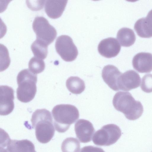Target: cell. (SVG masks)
<instances>
[{
  "instance_id": "cell-1",
  "label": "cell",
  "mask_w": 152,
  "mask_h": 152,
  "mask_svg": "<svg viewBox=\"0 0 152 152\" xmlns=\"http://www.w3.org/2000/svg\"><path fill=\"white\" fill-rule=\"evenodd\" d=\"M31 121L38 141L42 143L49 142L55 132L50 112L45 109L37 110L33 113Z\"/></svg>"
},
{
  "instance_id": "cell-2",
  "label": "cell",
  "mask_w": 152,
  "mask_h": 152,
  "mask_svg": "<svg viewBox=\"0 0 152 152\" xmlns=\"http://www.w3.org/2000/svg\"><path fill=\"white\" fill-rule=\"evenodd\" d=\"M113 105L117 110L123 113L130 120H135L142 115L143 108L141 103L136 101L129 92L119 91L115 95Z\"/></svg>"
},
{
  "instance_id": "cell-3",
  "label": "cell",
  "mask_w": 152,
  "mask_h": 152,
  "mask_svg": "<svg viewBox=\"0 0 152 152\" xmlns=\"http://www.w3.org/2000/svg\"><path fill=\"white\" fill-rule=\"evenodd\" d=\"M52 113L55 128L59 133L66 132L79 117L77 107L69 104L56 105L53 108Z\"/></svg>"
},
{
  "instance_id": "cell-4",
  "label": "cell",
  "mask_w": 152,
  "mask_h": 152,
  "mask_svg": "<svg viewBox=\"0 0 152 152\" xmlns=\"http://www.w3.org/2000/svg\"><path fill=\"white\" fill-rule=\"evenodd\" d=\"M37 76L28 69L21 71L17 77L18 87L17 98L20 101L28 102L34 98L37 92Z\"/></svg>"
},
{
  "instance_id": "cell-5",
  "label": "cell",
  "mask_w": 152,
  "mask_h": 152,
  "mask_svg": "<svg viewBox=\"0 0 152 152\" xmlns=\"http://www.w3.org/2000/svg\"><path fill=\"white\" fill-rule=\"evenodd\" d=\"M121 135V130L118 126L113 124H108L96 132L92 141L97 145L109 146L115 143Z\"/></svg>"
},
{
  "instance_id": "cell-6",
  "label": "cell",
  "mask_w": 152,
  "mask_h": 152,
  "mask_svg": "<svg viewBox=\"0 0 152 152\" xmlns=\"http://www.w3.org/2000/svg\"><path fill=\"white\" fill-rule=\"evenodd\" d=\"M32 28L37 39L43 41L48 45L53 42L56 37L57 33L55 28L43 17L35 18Z\"/></svg>"
},
{
  "instance_id": "cell-7",
  "label": "cell",
  "mask_w": 152,
  "mask_h": 152,
  "mask_svg": "<svg viewBox=\"0 0 152 152\" xmlns=\"http://www.w3.org/2000/svg\"><path fill=\"white\" fill-rule=\"evenodd\" d=\"M2 131V142L0 143V152H36L34 144L27 140H11L5 132Z\"/></svg>"
},
{
  "instance_id": "cell-8",
  "label": "cell",
  "mask_w": 152,
  "mask_h": 152,
  "mask_svg": "<svg viewBox=\"0 0 152 152\" xmlns=\"http://www.w3.org/2000/svg\"><path fill=\"white\" fill-rule=\"evenodd\" d=\"M55 45L57 52L64 61H72L76 58L78 50L70 37L66 35L58 37Z\"/></svg>"
},
{
  "instance_id": "cell-9",
  "label": "cell",
  "mask_w": 152,
  "mask_h": 152,
  "mask_svg": "<svg viewBox=\"0 0 152 152\" xmlns=\"http://www.w3.org/2000/svg\"><path fill=\"white\" fill-rule=\"evenodd\" d=\"M0 115H6L11 113L14 107V91L7 86L0 87Z\"/></svg>"
},
{
  "instance_id": "cell-10",
  "label": "cell",
  "mask_w": 152,
  "mask_h": 152,
  "mask_svg": "<svg viewBox=\"0 0 152 152\" xmlns=\"http://www.w3.org/2000/svg\"><path fill=\"white\" fill-rule=\"evenodd\" d=\"M141 78L139 74L134 70L127 71L122 73L118 83L119 90L129 91L140 85Z\"/></svg>"
},
{
  "instance_id": "cell-11",
  "label": "cell",
  "mask_w": 152,
  "mask_h": 152,
  "mask_svg": "<svg viewBox=\"0 0 152 152\" xmlns=\"http://www.w3.org/2000/svg\"><path fill=\"white\" fill-rule=\"evenodd\" d=\"M75 130L77 137L82 143L90 142L95 131L92 124L89 121L80 119L75 125Z\"/></svg>"
},
{
  "instance_id": "cell-12",
  "label": "cell",
  "mask_w": 152,
  "mask_h": 152,
  "mask_svg": "<svg viewBox=\"0 0 152 152\" xmlns=\"http://www.w3.org/2000/svg\"><path fill=\"white\" fill-rule=\"evenodd\" d=\"M121 46L117 39L109 37L102 40L99 44L98 50L102 56L111 58L117 56L119 53Z\"/></svg>"
},
{
  "instance_id": "cell-13",
  "label": "cell",
  "mask_w": 152,
  "mask_h": 152,
  "mask_svg": "<svg viewBox=\"0 0 152 152\" xmlns=\"http://www.w3.org/2000/svg\"><path fill=\"white\" fill-rule=\"evenodd\" d=\"M132 64L134 68L141 73H148L152 71V54L141 52L134 57Z\"/></svg>"
},
{
  "instance_id": "cell-14",
  "label": "cell",
  "mask_w": 152,
  "mask_h": 152,
  "mask_svg": "<svg viewBox=\"0 0 152 152\" xmlns=\"http://www.w3.org/2000/svg\"><path fill=\"white\" fill-rule=\"evenodd\" d=\"M116 66L108 65L104 67L102 71V77L104 82L112 90L119 91L118 83L122 74Z\"/></svg>"
},
{
  "instance_id": "cell-15",
  "label": "cell",
  "mask_w": 152,
  "mask_h": 152,
  "mask_svg": "<svg viewBox=\"0 0 152 152\" xmlns=\"http://www.w3.org/2000/svg\"><path fill=\"white\" fill-rule=\"evenodd\" d=\"M134 28L137 34L141 37H152V10L145 18H140L137 21Z\"/></svg>"
},
{
  "instance_id": "cell-16",
  "label": "cell",
  "mask_w": 152,
  "mask_h": 152,
  "mask_svg": "<svg viewBox=\"0 0 152 152\" xmlns=\"http://www.w3.org/2000/svg\"><path fill=\"white\" fill-rule=\"evenodd\" d=\"M67 0H47L45 7V11L50 18L56 19L62 14Z\"/></svg>"
},
{
  "instance_id": "cell-17",
  "label": "cell",
  "mask_w": 152,
  "mask_h": 152,
  "mask_svg": "<svg viewBox=\"0 0 152 152\" xmlns=\"http://www.w3.org/2000/svg\"><path fill=\"white\" fill-rule=\"evenodd\" d=\"M117 38L121 45L129 47L133 45L136 40V36L133 31L127 28H123L118 31Z\"/></svg>"
},
{
  "instance_id": "cell-18",
  "label": "cell",
  "mask_w": 152,
  "mask_h": 152,
  "mask_svg": "<svg viewBox=\"0 0 152 152\" xmlns=\"http://www.w3.org/2000/svg\"><path fill=\"white\" fill-rule=\"evenodd\" d=\"M66 86L68 90L72 93L79 94L85 90L84 82L78 77L71 76L66 80Z\"/></svg>"
},
{
  "instance_id": "cell-19",
  "label": "cell",
  "mask_w": 152,
  "mask_h": 152,
  "mask_svg": "<svg viewBox=\"0 0 152 152\" xmlns=\"http://www.w3.org/2000/svg\"><path fill=\"white\" fill-rule=\"evenodd\" d=\"M48 45L41 40L36 39L31 44V48L35 57L44 59L48 53Z\"/></svg>"
},
{
  "instance_id": "cell-20",
  "label": "cell",
  "mask_w": 152,
  "mask_h": 152,
  "mask_svg": "<svg viewBox=\"0 0 152 152\" xmlns=\"http://www.w3.org/2000/svg\"><path fill=\"white\" fill-rule=\"evenodd\" d=\"M80 149V142L75 138H67L63 141L61 144L62 152H79Z\"/></svg>"
},
{
  "instance_id": "cell-21",
  "label": "cell",
  "mask_w": 152,
  "mask_h": 152,
  "mask_svg": "<svg viewBox=\"0 0 152 152\" xmlns=\"http://www.w3.org/2000/svg\"><path fill=\"white\" fill-rule=\"evenodd\" d=\"M28 67L31 72L37 74L43 71L45 67V64L42 59L34 57L29 61Z\"/></svg>"
},
{
  "instance_id": "cell-22",
  "label": "cell",
  "mask_w": 152,
  "mask_h": 152,
  "mask_svg": "<svg viewBox=\"0 0 152 152\" xmlns=\"http://www.w3.org/2000/svg\"><path fill=\"white\" fill-rule=\"evenodd\" d=\"M141 88L146 93L152 92V74H147L143 76L142 79Z\"/></svg>"
},
{
  "instance_id": "cell-23",
  "label": "cell",
  "mask_w": 152,
  "mask_h": 152,
  "mask_svg": "<svg viewBox=\"0 0 152 152\" xmlns=\"http://www.w3.org/2000/svg\"><path fill=\"white\" fill-rule=\"evenodd\" d=\"M80 152H105L101 148L93 146H85L82 148Z\"/></svg>"
}]
</instances>
